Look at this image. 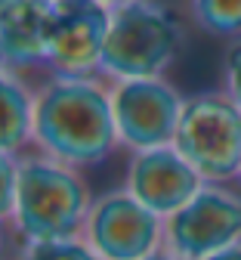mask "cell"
<instances>
[{"mask_svg":"<svg viewBox=\"0 0 241 260\" xmlns=\"http://www.w3.org/2000/svg\"><path fill=\"white\" fill-rule=\"evenodd\" d=\"M112 93L106 78L47 75L34 87L31 149L84 171L102 165L118 146Z\"/></svg>","mask_w":241,"mask_h":260,"instance_id":"6da1fadb","label":"cell"},{"mask_svg":"<svg viewBox=\"0 0 241 260\" xmlns=\"http://www.w3.org/2000/svg\"><path fill=\"white\" fill-rule=\"evenodd\" d=\"M90 208L93 192L81 171L53 161L34 149L19 158L16 214L10 223L19 245L81 239Z\"/></svg>","mask_w":241,"mask_h":260,"instance_id":"7a4b0ae2","label":"cell"},{"mask_svg":"<svg viewBox=\"0 0 241 260\" xmlns=\"http://www.w3.org/2000/svg\"><path fill=\"white\" fill-rule=\"evenodd\" d=\"M180 41V22L155 0H140V4L112 10L99 78H106L109 84L161 78V72L174 62Z\"/></svg>","mask_w":241,"mask_h":260,"instance_id":"3957f363","label":"cell"},{"mask_svg":"<svg viewBox=\"0 0 241 260\" xmlns=\"http://www.w3.org/2000/svg\"><path fill=\"white\" fill-rule=\"evenodd\" d=\"M174 146L201 180H226L241 171V109L232 96L198 93L186 100Z\"/></svg>","mask_w":241,"mask_h":260,"instance_id":"277c9868","label":"cell"},{"mask_svg":"<svg viewBox=\"0 0 241 260\" xmlns=\"http://www.w3.org/2000/svg\"><path fill=\"white\" fill-rule=\"evenodd\" d=\"M109 93H112L118 140L127 149L146 152L174 143L186 100L164 78L112 81Z\"/></svg>","mask_w":241,"mask_h":260,"instance_id":"5b68a950","label":"cell"},{"mask_svg":"<svg viewBox=\"0 0 241 260\" xmlns=\"http://www.w3.org/2000/svg\"><path fill=\"white\" fill-rule=\"evenodd\" d=\"M112 25V10L99 0H68L53 7L44 38V69L47 75L90 78L99 75Z\"/></svg>","mask_w":241,"mask_h":260,"instance_id":"8992f818","label":"cell"},{"mask_svg":"<svg viewBox=\"0 0 241 260\" xmlns=\"http://www.w3.org/2000/svg\"><path fill=\"white\" fill-rule=\"evenodd\" d=\"M81 239L102 260H146L158 254L161 217L140 205L127 189L93 199Z\"/></svg>","mask_w":241,"mask_h":260,"instance_id":"52a82bcc","label":"cell"},{"mask_svg":"<svg viewBox=\"0 0 241 260\" xmlns=\"http://www.w3.org/2000/svg\"><path fill=\"white\" fill-rule=\"evenodd\" d=\"M241 236V202L229 192L201 186L198 195L167 217V245L177 257L204 260Z\"/></svg>","mask_w":241,"mask_h":260,"instance_id":"ba28073f","label":"cell"},{"mask_svg":"<svg viewBox=\"0 0 241 260\" xmlns=\"http://www.w3.org/2000/svg\"><path fill=\"white\" fill-rule=\"evenodd\" d=\"M124 189L152 214L174 217L183 205H189L198 195L201 177L174 146H161V149L133 152Z\"/></svg>","mask_w":241,"mask_h":260,"instance_id":"9c48e42d","label":"cell"},{"mask_svg":"<svg viewBox=\"0 0 241 260\" xmlns=\"http://www.w3.org/2000/svg\"><path fill=\"white\" fill-rule=\"evenodd\" d=\"M53 7L44 0H0V65L16 75H47L44 38Z\"/></svg>","mask_w":241,"mask_h":260,"instance_id":"30bf717a","label":"cell"},{"mask_svg":"<svg viewBox=\"0 0 241 260\" xmlns=\"http://www.w3.org/2000/svg\"><path fill=\"white\" fill-rule=\"evenodd\" d=\"M34 124V87L0 65V152L25 155L31 152Z\"/></svg>","mask_w":241,"mask_h":260,"instance_id":"8fae6325","label":"cell"},{"mask_svg":"<svg viewBox=\"0 0 241 260\" xmlns=\"http://www.w3.org/2000/svg\"><path fill=\"white\" fill-rule=\"evenodd\" d=\"M195 22L217 38L241 35V0H192Z\"/></svg>","mask_w":241,"mask_h":260,"instance_id":"7c38bea8","label":"cell"},{"mask_svg":"<svg viewBox=\"0 0 241 260\" xmlns=\"http://www.w3.org/2000/svg\"><path fill=\"white\" fill-rule=\"evenodd\" d=\"M13 260H102L84 239H53V242H22Z\"/></svg>","mask_w":241,"mask_h":260,"instance_id":"4fadbf2b","label":"cell"},{"mask_svg":"<svg viewBox=\"0 0 241 260\" xmlns=\"http://www.w3.org/2000/svg\"><path fill=\"white\" fill-rule=\"evenodd\" d=\"M19 158L0 152V223L10 226L16 214V186H19Z\"/></svg>","mask_w":241,"mask_h":260,"instance_id":"5bb4252c","label":"cell"},{"mask_svg":"<svg viewBox=\"0 0 241 260\" xmlns=\"http://www.w3.org/2000/svg\"><path fill=\"white\" fill-rule=\"evenodd\" d=\"M226 81H229V96L241 109V44L232 47V53L226 59Z\"/></svg>","mask_w":241,"mask_h":260,"instance_id":"9a60e30c","label":"cell"},{"mask_svg":"<svg viewBox=\"0 0 241 260\" xmlns=\"http://www.w3.org/2000/svg\"><path fill=\"white\" fill-rule=\"evenodd\" d=\"M204 260H241V248H223V251H217V254H211V257H204Z\"/></svg>","mask_w":241,"mask_h":260,"instance_id":"2e32d148","label":"cell"},{"mask_svg":"<svg viewBox=\"0 0 241 260\" xmlns=\"http://www.w3.org/2000/svg\"><path fill=\"white\" fill-rule=\"evenodd\" d=\"M10 242H16V236H13V230H10V226H4V223H0V260H4V251H7V245ZM19 245V242H16Z\"/></svg>","mask_w":241,"mask_h":260,"instance_id":"e0dca14e","label":"cell"},{"mask_svg":"<svg viewBox=\"0 0 241 260\" xmlns=\"http://www.w3.org/2000/svg\"><path fill=\"white\" fill-rule=\"evenodd\" d=\"M106 10H121V7H130V4H140V0H99Z\"/></svg>","mask_w":241,"mask_h":260,"instance_id":"ac0fdd59","label":"cell"},{"mask_svg":"<svg viewBox=\"0 0 241 260\" xmlns=\"http://www.w3.org/2000/svg\"><path fill=\"white\" fill-rule=\"evenodd\" d=\"M146 260H177V257H164V254H155V257H146Z\"/></svg>","mask_w":241,"mask_h":260,"instance_id":"d6986e66","label":"cell"},{"mask_svg":"<svg viewBox=\"0 0 241 260\" xmlns=\"http://www.w3.org/2000/svg\"><path fill=\"white\" fill-rule=\"evenodd\" d=\"M44 4H50V7H59V4H68V0H44Z\"/></svg>","mask_w":241,"mask_h":260,"instance_id":"ffe728a7","label":"cell"}]
</instances>
